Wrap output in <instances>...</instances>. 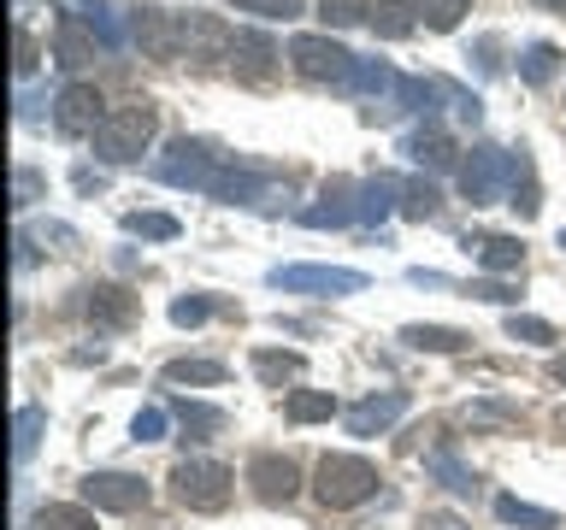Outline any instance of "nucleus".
<instances>
[{
  "mask_svg": "<svg viewBox=\"0 0 566 530\" xmlns=\"http://www.w3.org/2000/svg\"><path fill=\"white\" fill-rule=\"evenodd\" d=\"M248 484H254L260 501H295V489H301V471H295V459H283V454H254L248 459Z\"/></svg>",
  "mask_w": 566,
  "mask_h": 530,
  "instance_id": "nucleus-13",
  "label": "nucleus"
},
{
  "mask_svg": "<svg viewBox=\"0 0 566 530\" xmlns=\"http://www.w3.org/2000/svg\"><path fill=\"white\" fill-rule=\"evenodd\" d=\"M230 166V159L212 148V141H195V136H177L166 153L154 159V177L159 183H171V189H212V177H219Z\"/></svg>",
  "mask_w": 566,
  "mask_h": 530,
  "instance_id": "nucleus-4",
  "label": "nucleus"
},
{
  "mask_svg": "<svg viewBox=\"0 0 566 530\" xmlns=\"http://www.w3.org/2000/svg\"><path fill=\"white\" fill-rule=\"evenodd\" d=\"M166 418H171L166 406L148 401V406H142V413L130 418V436H136V442H166Z\"/></svg>",
  "mask_w": 566,
  "mask_h": 530,
  "instance_id": "nucleus-40",
  "label": "nucleus"
},
{
  "mask_svg": "<svg viewBox=\"0 0 566 530\" xmlns=\"http://www.w3.org/2000/svg\"><path fill=\"white\" fill-rule=\"evenodd\" d=\"M171 489L189 512H224L230 507V489H237V471L224 459H207V454H184L171 466Z\"/></svg>",
  "mask_w": 566,
  "mask_h": 530,
  "instance_id": "nucleus-3",
  "label": "nucleus"
},
{
  "mask_svg": "<svg viewBox=\"0 0 566 530\" xmlns=\"http://www.w3.org/2000/svg\"><path fill=\"white\" fill-rule=\"evenodd\" d=\"M401 153H413L419 166H431V171H449V166H454V141L442 136L437 124H424V130L407 136V148H401Z\"/></svg>",
  "mask_w": 566,
  "mask_h": 530,
  "instance_id": "nucleus-21",
  "label": "nucleus"
},
{
  "mask_svg": "<svg viewBox=\"0 0 566 530\" xmlns=\"http://www.w3.org/2000/svg\"><path fill=\"white\" fill-rule=\"evenodd\" d=\"M313 495L331 512H348V507H360V501L378 495V466L360 459V454H325L318 471H313Z\"/></svg>",
  "mask_w": 566,
  "mask_h": 530,
  "instance_id": "nucleus-2",
  "label": "nucleus"
},
{
  "mask_svg": "<svg viewBox=\"0 0 566 530\" xmlns=\"http://www.w3.org/2000/svg\"><path fill=\"white\" fill-rule=\"evenodd\" d=\"M555 71H560V47H555V42H531V47L520 53V77H525L531 88L555 83Z\"/></svg>",
  "mask_w": 566,
  "mask_h": 530,
  "instance_id": "nucleus-30",
  "label": "nucleus"
},
{
  "mask_svg": "<svg viewBox=\"0 0 566 530\" xmlns=\"http://www.w3.org/2000/svg\"><path fill=\"white\" fill-rule=\"evenodd\" d=\"M413 24H419V0H378V12H371V30H378L384 42L413 35Z\"/></svg>",
  "mask_w": 566,
  "mask_h": 530,
  "instance_id": "nucleus-22",
  "label": "nucleus"
},
{
  "mask_svg": "<svg viewBox=\"0 0 566 530\" xmlns=\"http://www.w3.org/2000/svg\"><path fill=\"white\" fill-rule=\"evenodd\" d=\"M290 65H295L307 83L348 88V77H354V65H360V60H354L343 42H331V35H295V42H290Z\"/></svg>",
  "mask_w": 566,
  "mask_h": 530,
  "instance_id": "nucleus-5",
  "label": "nucleus"
},
{
  "mask_svg": "<svg viewBox=\"0 0 566 530\" xmlns=\"http://www.w3.org/2000/svg\"><path fill=\"white\" fill-rule=\"evenodd\" d=\"M507 342H525V348H555L560 330L548 318H525V312H507Z\"/></svg>",
  "mask_w": 566,
  "mask_h": 530,
  "instance_id": "nucleus-33",
  "label": "nucleus"
},
{
  "mask_svg": "<svg viewBox=\"0 0 566 530\" xmlns=\"http://www.w3.org/2000/svg\"><path fill=\"white\" fill-rule=\"evenodd\" d=\"M478 300H495V307H507V300H520V289H507V283H472Z\"/></svg>",
  "mask_w": 566,
  "mask_h": 530,
  "instance_id": "nucleus-44",
  "label": "nucleus"
},
{
  "mask_svg": "<svg viewBox=\"0 0 566 530\" xmlns=\"http://www.w3.org/2000/svg\"><path fill=\"white\" fill-rule=\"evenodd\" d=\"M35 71V42H30V30H18V77H30Z\"/></svg>",
  "mask_w": 566,
  "mask_h": 530,
  "instance_id": "nucleus-45",
  "label": "nucleus"
},
{
  "mask_svg": "<svg viewBox=\"0 0 566 530\" xmlns=\"http://www.w3.org/2000/svg\"><path fill=\"white\" fill-rule=\"evenodd\" d=\"M401 342L413 353H467L472 336L454 330V325H401Z\"/></svg>",
  "mask_w": 566,
  "mask_h": 530,
  "instance_id": "nucleus-19",
  "label": "nucleus"
},
{
  "mask_svg": "<svg viewBox=\"0 0 566 530\" xmlns=\"http://www.w3.org/2000/svg\"><path fill=\"white\" fill-rule=\"evenodd\" d=\"M101 106H106V100H101L95 83H65L60 100H53V124H60L65 136H95L101 124H106Z\"/></svg>",
  "mask_w": 566,
  "mask_h": 530,
  "instance_id": "nucleus-11",
  "label": "nucleus"
},
{
  "mask_svg": "<svg viewBox=\"0 0 566 530\" xmlns=\"http://www.w3.org/2000/svg\"><path fill=\"white\" fill-rule=\"evenodd\" d=\"M83 312L95 318V325H106V330H118V325H130L136 300L124 295L118 283H101V289H88V300H83Z\"/></svg>",
  "mask_w": 566,
  "mask_h": 530,
  "instance_id": "nucleus-20",
  "label": "nucleus"
},
{
  "mask_svg": "<svg viewBox=\"0 0 566 530\" xmlns=\"http://www.w3.org/2000/svg\"><path fill=\"white\" fill-rule=\"evenodd\" d=\"M467 12H472V0H419V18L431 30H454Z\"/></svg>",
  "mask_w": 566,
  "mask_h": 530,
  "instance_id": "nucleus-38",
  "label": "nucleus"
},
{
  "mask_svg": "<svg viewBox=\"0 0 566 530\" xmlns=\"http://www.w3.org/2000/svg\"><path fill=\"white\" fill-rule=\"evenodd\" d=\"M130 35L148 60H177L184 53V18L159 12V7H136L130 12Z\"/></svg>",
  "mask_w": 566,
  "mask_h": 530,
  "instance_id": "nucleus-10",
  "label": "nucleus"
},
{
  "mask_svg": "<svg viewBox=\"0 0 566 530\" xmlns=\"http://www.w3.org/2000/svg\"><path fill=\"white\" fill-rule=\"evenodd\" d=\"M30 530H101L88 507H71V501H48L30 512Z\"/></svg>",
  "mask_w": 566,
  "mask_h": 530,
  "instance_id": "nucleus-23",
  "label": "nucleus"
},
{
  "mask_svg": "<svg viewBox=\"0 0 566 530\" xmlns=\"http://www.w3.org/2000/svg\"><path fill=\"white\" fill-rule=\"evenodd\" d=\"M154 130H159V113L148 100L118 106V113H106V124L95 130V159L101 166H136V159L154 148Z\"/></svg>",
  "mask_w": 566,
  "mask_h": 530,
  "instance_id": "nucleus-1",
  "label": "nucleus"
},
{
  "mask_svg": "<svg viewBox=\"0 0 566 530\" xmlns=\"http://www.w3.org/2000/svg\"><path fill=\"white\" fill-rule=\"evenodd\" d=\"M230 378L224 360H171L166 365V383H195V389H219Z\"/></svg>",
  "mask_w": 566,
  "mask_h": 530,
  "instance_id": "nucleus-28",
  "label": "nucleus"
},
{
  "mask_svg": "<svg viewBox=\"0 0 566 530\" xmlns=\"http://www.w3.org/2000/svg\"><path fill=\"white\" fill-rule=\"evenodd\" d=\"M171 413H177V424H184V442H207L212 431H224V413L207 406V401H177Z\"/></svg>",
  "mask_w": 566,
  "mask_h": 530,
  "instance_id": "nucleus-25",
  "label": "nucleus"
},
{
  "mask_svg": "<svg viewBox=\"0 0 566 530\" xmlns=\"http://www.w3.org/2000/svg\"><path fill=\"white\" fill-rule=\"evenodd\" d=\"M95 47H101V35L88 30L77 12H60V18H53V53H60V65H83V60H95Z\"/></svg>",
  "mask_w": 566,
  "mask_h": 530,
  "instance_id": "nucleus-17",
  "label": "nucleus"
},
{
  "mask_svg": "<svg viewBox=\"0 0 566 530\" xmlns=\"http://www.w3.org/2000/svg\"><path fill=\"white\" fill-rule=\"evenodd\" d=\"M65 7H77V18L101 35V47H124V24H118V12L106 7V0H65Z\"/></svg>",
  "mask_w": 566,
  "mask_h": 530,
  "instance_id": "nucleus-26",
  "label": "nucleus"
},
{
  "mask_svg": "<svg viewBox=\"0 0 566 530\" xmlns=\"http://www.w3.org/2000/svg\"><path fill=\"white\" fill-rule=\"evenodd\" d=\"M184 53L189 60H224V53H237V30L212 12H189L184 18Z\"/></svg>",
  "mask_w": 566,
  "mask_h": 530,
  "instance_id": "nucleus-15",
  "label": "nucleus"
},
{
  "mask_svg": "<svg viewBox=\"0 0 566 530\" xmlns=\"http://www.w3.org/2000/svg\"><path fill=\"white\" fill-rule=\"evenodd\" d=\"M301 224H307V230L360 224V183H348V177H331V183L318 189V206H301Z\"/></svg>",
  "mask_w": 566,
  "mask_h": 530,
  "instance_id": "nucleus-12",
  "label": "nucleus"
},
{
  "mask_svg": "<svg viewBox=\"0 0 566 530\" xmlns=\"http://www.w3.org/2000/svg\"><path fill=\"white\" fill-rule=\"evenodd\" d=\"M424 477H437L442 489H454V495H472L478 489V471L460 459V448L454 442H437L431 454H424Z\"/></svg>",
  "mask_w": 566,
  "mask_h": 530,
  "instance_id": "nucleus-18",
  "label": "nucleus"
},
{
  "mask_svg": "<svg viewBox=\"0 0 566 530\" xmlns=\"http://www.w3.org/2000/svg\"><path fill=\"white\" fill-rule=\"evenodd\" d=\"M35 194H42V177H35L30 166L12 171V206H35Z\"/></svg>",
  "mask_w": 566,
  "mask_h": 530,
  "instance_id": "nucleus-43",
  "label": "nucleus"
},
{
  "mask_svg": "<svg viewBox=\"0 0 566 530\" xmlns=\"http://www.w3.org/2000/svg\"><path fill=\"white\" fill-rule=\"evenodd\" d=\"M555 424H560V431H566V406H560V413H555Z\"/></svg>",
  "mask_w": 566,
  "mask_h": 530,
  "instance_id": "nucleus-51",
  "label": "nucleus"
},
{
  "mask_svg": "<svg viewBox=\"0 0 566 530\" xmlns=\"http://www.w3.org/2000/svg\"><path fill=\"white\" fill-rule=\"evenodd\" d=\"M272 289H283V295H360L366 272H348V265H272Z\"/></svg>",
  "mask_w": 566,
  "mask_h": 530,
  "instance_id": "nucleus-7",
  "label": "nucleus"
},
{
  "mask_svg": "<svg viewBox=\"0 0 566 530\" xmlns=\"http://www.w3.org/2000/svg\"><path fill=\"white\" fill-rule=\"evenodd\" d=\"M431 83H437V100H449L460 124H478V118H484V100H478L472 88H460V83H449V77H431Z\"/></svg>",
  "mask_w": 566,
  "mask_h": 530,
  "instance_id": "nucleus-37",
  "label": "nucleus"
},
{
  "mask_svg": "<svg viewBox=\"0 0 566 530\" xmlns=\"http://www.w3.org/2000/svg\"><path fill=\"white\" fill-rule=\"evenodd\" d=\"M507 194H513L507 206H520V219H537L543 201H537V171H531V153L525 148H513V189Z\"/></svg>",
  "mask_w": 566,
  "mask_h": 530,
  "instance_id": "nucleus-27",
  "label": "nucleus"
},
{
  "mask_svg": "<svg viewBox=\"0 0 566 530\" xmlns=\"http://www.w3.org/2000/svg\"><path fill=\"white\" fill-rule=\"evenodd\" d=\"M560 254H566V230H560Z\"/></svg>",
  "mask_w": 566,
  "mask_h": 530,
  "instance_id": "nucleus-52",
  "label": "nucleus"
},
{
  "mask_svg": "<svg viewBox=\"0 0 566 530\" xmlns=\"http://www.w3.org/2000/svg\"><path fill=\"white\" fill-rule=\"evenodd\" d=\"M401 212H407V219H437V212H442V189L424 183V177L401 183Z\"/></svg>",
  "mask_w": 566,
  "mask_h": 530,
  "instance_id": "nucleus-34",
  "label": "nucleus"
},
{
  "mask_svg": "<svg viewBox=\"0 0 566 530\" xmlns=\"http://www.w3.org/2000/svg\"><path fill=\"white\" fill-rule=\"evenodd\" d=\"M12 454H18V466H24V459L35 454V442H42V431H48V413L42 406H18V418H12Z\"/></svg>",
  "mask_w": 566,
  "mask_h": 530,
  "instance_id": "nucleus-32",
  "label": "nucleus"
},
{
  "mask_svg": "<svg viewBox=\"0 0 566 530\" xmlns=\"http://www.w3.org/2000/svg\"><path fill=\"white\" fill-rule=\"evenodd\" d=\"M237 53H248V71H265V65L277 60V47L260 42V35H237Z\"/></svg>",
  "mask_w": 566,
  "mask_h": 530,
  "instance_id": "nucleus-42",
  "label": "nucleus"
},
{
  "mask_svg": "<svg viewBox=\"0 0 566 530\" xmlns=\"http://www.w3.org/2000/svg\"><path fill=\"white\" fill-rule=\"evenodd\" d=\"M378 12L371 0H318V18H325L331 30H348V24H366V18Z\"/></svg>",
  "mask_w": 566,
  "mask_h": 530,
  "instance_id": "nucleus-36",
  "label": "nucleus"
},
{
  "mask_svg": "<svg viewBox=\"0 0 566 530\" xmlns=\"http://www.w3.org/2000/svg\"><path fill=\"white\" fill-rule=\"evenodd\" d=\"M237 12H254L265 18V24H290V18H301V0H230Z\"/></svg>",
  "mask_w": 566,
  "mask_h": 530,
  "instance_id": "nucleus-39",
  "label": "nucleus"
},
{
  "mask_svg": "<svg viewBox=\"0 0 566 530\" xmlns=\"http://www.w3.org/2000/svg\"><path fill=\"white\" fill-rule=\"evenodd\" d=\"M148 477H130V471H88L83 477V501L95 512H136L148 507Z\"/></svg>",
  "mask_w": 566,
  "mask_h": 530,
  "instance_id": "nucleus-9",
  "label": "nucleus"
},
{
  "mask_svg": "<svg viewBox=\"0 0 566 530\" xmlns=\"http://www.w3.org/2000/svg\"><path fill=\"white\" fill-rule=\"evenodd\" d=\"M401 413H407V389H384V395L354 401L343 413V424H348V436H384Z\"/></svg>",
  "mask_w": 566,
  "mask_h": 530,
  "instance_id": "nucleus-14",
  "label": "nucleus"
},
{
  "mask_svg": "<svg viewBox=\"0 0 566 530\" xmlns=\"http://www.w3.org/2000/svg\"><path fill=\"white\" fill-rule=\"evenodd\" d=\"M212 201L224 206H277L283 194H290V183H277L272 171H254V166H224L219 177H212Z\"/></svg>",
  "mask_w": 566,
  "mask_h": 530,
  "instance_id": "nucleus-8",
  "label": "nucleus"
},
{
  "mask_svg": "<svg viewBox=\"0 0 566 530\" xmlns=\"http://www.w3.org/2000/svg\"><path fill=\"white\" fill-rule=\"evenodd\" d=\"M555 378H560V383H566V360H555Z\"/></svg>",
  "mask_w": 566,
  "mask_h": 530,
  "instance_id": "nucleus-50",
  "label": "nucleus"
},
{
  "mask_svg": "<svg viewBox=\"0 0 566 530\" xmlns=\"http://www.w3.org/2000/svg\"><path fill=\"white\" fill-rule=\"evenodd\" d=\"M207 318H212V300H207V295H177V300H171V325L195 330V325H207Z\"/></svg>",
  "mask_w": 566,
  "mask_h": 530,
  "instance_id": "nucleus-41",
  "label": "nucleus"
},
{
  "mask_svg": "<svg viewBox=\"0 0 566 530\" xmlns=\"http://www.w3.org/2000/svg\"><path fill=\"white\" fill-rule=\"evenodd\" d=\"M495 519L502 524H520V530H560V519L548 507H531L520 495H495Z\"/></svg>",
  "mask_w": 566,
  "mask_h": 530,
  "instance_id": "nucleus-24",
  "label": "nucleus"
},
{
  "mask_svg": "<svg viewBox=\"0 0 566 530\" xmlns=\"http://www.w3.org/2000/svg\"><path fill=\"white\" fill-rule=\"evenodd\" d=\"M71 183H77L83 194H101V189H106V177H101V171H88V166H77V171H71Z\"/></svg>",
  "mask_w": 566,
  "mask_h": 530,
  "instance_id": "nucleus-47",
  "label": "nucleus"
},
{
  "mask_svg": "<svg viewBox=\"0 0 566 530\" xmlns=\"http://www.w3.org/2000/svg\"><path fill=\"white\" fill-rule=\"evenodd\" d=\"M407 283H419V289H449V277H437V272H407Z\"/></svg>",
  "mask_w": 566,
  "mask_h": 530,
  "instance_id": "nucleus-48",
  "label": "nucleus"
},
{
  "mask_svg": "<svg viewBox=\"0 0 566 530\" xmlns=\"http://www.w3.org/2000/svg\"><path fill=\"white\" fill-rule=\"evenodd\" d=\"M254 378H260V383H272V389H283L290 378H301V353H283V348H260V353H254Z\"/></svg>",
  "mask_w": 566,
  "mask_h": 530,
  "instance_id": "nucleus-31",
  "label": "nucleus"
},
{
  "mask_svg": "<svg viewBox=\"0 0 566 530\" xmlns=\"http://www.w3.org/2000/svg\"><path fill=\"white\" fill-rule=\"evenodd\" d=\"M419 530H467V519H454V512H424Z\"/></svg>",
  "mask_w": 566,
  "mask_h": 530,
  "instance_id": "nucleus-46",
  "label": "nucleus"
},
{
  "mask_svg": "<svg viewBox=\"0 0 566 530\" xmlns=\"http://www.w3.org/2000/svg\"><path fill=\"white\" fill-rule=\"evenodd\" d=\"M336 413V395H325V389H295L290 401H283V418L290 424H318Z\"/></svg>",
  "mask_w": 566,
  "mask_h": 530,
  "instance_id": "nucleus-29",
  "label": "nucleus"
},
{
  "mask_svg": "<svg viewBox=\"0 0 566 530\" xmlns=\"http://www.w3.org/2000/svg\"><path fill=\"white\" fill-rule=\"evenodd\" d=\"M507 189H513V153L478 141L467 153V166H460V194H467L472 206H490V201H502Z\"/></svg>",
  "mask_w": 566,
  "mask_h": 530,
  "instance_id": "nucleus-6",
  "label": "nucleus"
},
{
  "mask_svg": "<svg viewBox=\"0 0 566 530\" xmlns=\"http://www.w3.org/2000/svg\"><path fill=\"white\" fill-rule=\"evenodd\" d=\"M531 7H543V12H566V0H531Z\"/></svg>",
  "mask_w": 566,
  "mask_h": 530,
  "instance_id": "nucleus-49",
  "label": "nucleus"
},
{
  "mask_svg": "<svg viewBox=\"0 0 566 530\" xmlns=\"http://www.w3.org/2000/svg\"><path fill=\"white\" fill-rule=\"evenodd\" d=\"M124 230H130V236H148V242H171L184 224H177L171 212H124Z\"/></svg>",
  "mask_w": 566,
  "mask_h": 530,
  "instance_id": "nucleus-35",
  "label": "nucleus"
},
{
  "mask_svg": "<svg viewBox=\"0 0 566 530\" xmlns=\"http://www.w3.org/2000/svg\"><path fill=\"white\" fill-rule=\"evenodd\" d=\"M460 247L484 265V272H502V277H520L525 272V247H520V236H460Z\"/></svg>",
  "mask_w": 566,
  "mask_h": 530,
  "instance_id": "nucleus-16",
  "label": "nucleus"
}]
</instances>
